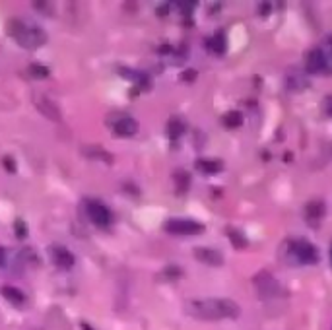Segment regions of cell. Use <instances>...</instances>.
I'll return each mask as SVG.
<instances>
[{"instance_id": "6da1fadb", "label": "cell", "mask_w": 332, "mask_h": 330, "mask_svg": "<svg viewBox=\"0 0 332 330\" xmlns=\"http://www.w3.org/2000/svg\"><path fill=\"white\" fill-rule=\"evenodd\" d=\"M187 313L200 320H222V318H239L241 307L233 299L210 297V299H192L187 303Z\"/></svg>"}, {"instance_id": "7a4b0ae2", "label": "cell", "mask_w": 332, "mask_h": 330, "mask_svg": "<svg viewBox=\"0 0 332 330\" xmlns=\"http://www.w3.org/2000/svg\"><path fill=\"white\" fill-rule=\"evenodd\" d=\"M280 256L286 264L291 266H301V264H317L318 262V251L317 247L307 239L297 241H286Z\"/></svg>"}, {"instance_id": "3957f363", "label": "cell", "mask_w": 332, "mask_h": 330, "mask_svg": "<svg viewBox=\"0 0 332 330\" xmlns=\"http://www.w3.org/2000/svg\"><path fill=\"white\" fill-rule=\"evenodd\" d=\"M8 33H10V37H14L18 41V45H22L24 49H37V47L45 45V41H47V33L41 28L28 26L22 20H10Z\"/></svg>"}, {"instance_id": "277c9868", "label": "cell", "mask_w": 332, "mask_h": 330, "mask_svg": "<svg viewBox=\"0 0 332 330\" xmlns=\"http://www.w3.org/2000/svg\"><path fill=\"white\" fill-rule=\"evenodd\" d=\"M253 284H255V289H257V293H259V297L262 301L278 299L284 293L282 284L276 280L272 274H268V272H259L253 278Z\"/></svg>"}, {"instance_id": "5b68a950", "label": "cell", "mask_w": 332, "mask_h": 330, "mask_svg": "<svg viewBox=\"0 0 332 330\" xmlns=\"http://www.w3.org/2000/svg\"><path fill=\"white\" fill-rule=\"evenodd\" d=\"M165 229L173 235H200L204 231V225L194 220H185V218H173L165 224Z\"/></svg>"}, {"instance_id": "8992f818", "label": "cell", "mask_w": 332, "mask_h": 330, "mask_svg": "<svg viewBox=\"0 0 332 330\" xmlns=\"http://www.w3.org/2000/svg\"><path fill=\"white\" fill-rule=\"evenodd\" d=\"M84 206H86V214L91 224L99 225V227H107L111 224V220H113L111 218V210L105 204H101L99 200H86Z\"/></svg>"}, {"instance_id": "52a82bcc", "label": "cell", "mask_w": 332, "mask_h": 330, "mask_svg": "<svg viewBox=\"0 0 332 330\" xmlns=\"http://www.w3.org/2000/svg\"><path fill=\"white\" fill-rule=\"evenodd\" d=\"M305 70H307L309 74L326 72V60H324V55H322L320 47H318V49H313V51L307 55V59H305Z\"/></svg>"}, {"instance_id": "ba28073f", "label": "cell", "mask_w": 332, "mask_h": 330, "mask_svg": "<svg viewBox=\"0 0 332 330\" xmlns=\"http://www.w3.org/2000/svg\"><path fill=\"white\" fill-rule=\"evenodd\" d=\"M111 126L115 130V134L119 136H134L136 130H138L136 120L132 119V117H129V115H121L119 119L111 120Z\"/></svg>"}, {"instance_id": "9c48e42d", "label": "cell", "mask_w": 332, "mask_h": 330, "mask_svg": "<svg viewBox=\"0 0 332 330\" xmlns=\"http://www.w3.org/2000/svg\"><path fill=\"white\" fill-rule=\"evenodd\" d=\"M51 258H53V262L57 264L58 268H72L74 266V255L68 251V249H64V247H58V245H53L51 247Z\"/></svg>"}, {"instance_id": "30bf717a", "label": "cell", "mask_w": 332, "mask_h": 330, "mask_svg": "<svg viewBox=\"0 0 332 330\" xmlns=\"http://www.w3.org/2000/svg\"><path fill=\"white\" fill-rule=\"evenodd\" d=\"M194 256L204 262V264H208V266H222L224 264V255L216 251V249H206V247H198V249H194Z\"/></svg>"}, {"instance_id": "8fae6325", "label": "cell", "mask_w": 332, "mask_h": 330, "mask_svg": "<svg viewBox=\"0 0 332 330\" xmlns=\"http://www.w3.org/2000/svg\"><path fill=\"white\" fill-rule=\"evenodd\" d=\"M322 216H324V204L322 202L313 200V202H309L305 206V220H307V224L311 227H317L320 224V220H322Z\"/></svg>"}, {"instance_id": "7c38bea8", "label": "cell", "mask_w": 332, "mask_h": 330, "mask_svg": "<svg viewBox=\"0 0 332 330\" xmlns=\"http://www.w3.org/2000/svg\"><path fill=\"white\" fill-rule=\"evenodd\" d=\"M35 107L43 113L47 119L51 120H60V111H58V107L51 101V99H47L43 95H39L37 99H35Z\"/></svg>"}, {"instance_id": "4fadbf2b", "label": "cell", "mask_w": 332, "mask_h": 330, "mask_svg": "<svg viewBox=\"0 0 332 330\" xmlns=\"http://www.w3.org/2000/svg\"><path fill=\"white\" fill-rule=\"evenodd\" d=\"M196 169L206 173V175H214V173H219L224 169V163L219 159H198L196 161Z\"/></svg>"}, {"instance_id": "5bb4252c", "label": "cell", "mask_w": 332, "mask_h": 330, "mask_svg": "<svg viewBox=\"0 0 332 330\" xmlns=\"http://www.w3.org/2000/svg\"><path fill=\"white\" fill-rule=\"evenodd\" d=\"M2 295L10 301V303H14V305H24V303H26V295H24L20 289L10 287V285H4V287H2Z\"/></svg>"}, {"instance_id": "9a60e30c", "label": "cell", "mask_w": 332, "mask_h": 330, "mask_svg": "<svg viewBox=\"0 0 332 330\" xmlns=\"http://www.w3.org/2000/svg\"><path fill=\"white\" fill-rule=\"evenodd\" d=\"M208 47L216 53V55H224L226 53V49H228V43H226V35L222 33V31H217L216 35L208 41Z\"/></svg>"}, {"instance_id": "2e32d148", "label": "cell", "mask_w": 332, "mask_h": 330, "mask_svg": "<svg viewBox=\"0 0 332 330\" xmlns=\"http://www.w3.org/2000/svg\"><path fill=\"white\" fill-rule=\"evenodd\" d=\"M224 124L228 128H239L243 124V115L239 111H230V113L224 115Z\"/></svg>"}, {"instance_id": "e0dca14e", "label": "cell", "mask_w": 332, "mask_h": 330, "mask_svg": "<svg viewBox=\"0 0 332 330\" xmlns=\"http://www.w3.org/2000/svg\"><path fill=\"white\" fill-rule=\"evenodd\" d=\"M167 132H169L171 138H179V136L185 132V122L175 117V119H171L169 120V124H167Z\"/></svg>"}, {"instance_id": "ac0fdd59", "label": "cell", "mask_w": 332, "mask_h": 330, "mask_svg": "<svg viewBox=\"0 0 332 330\" xmlns=\"http://www.w3.org/2000/svg\"><path fill=\"white\" fill-rule=\"evenodd\" d=\"M320 51H322L324 60H326V72L332 74V35L326 37V43H324V47H320Z\"/></svg>"}, {"instance_id": "d6986e66", "label": "cell", "mask_w": 332, "mask_h": 330, "mask_svg": "<svg viewBox=\"0 0 332 330\" xmlns=\"http://www.w3.org/2000/svg\"><path fill=\"white\" fill-rule=\"evenodd\" d=\"M228 235H230V239H231V243H233L235 249H241V247H245L247 245L245 235H241V231H237V229H228Z\"/></svg>"}, {"instance_id": "ffe728a7", "label": "cell", "mask_w": 332, "mask_h": 330, "mask_svg": "<svg viewBox=\"0 0 332 330\" xmlns=\"http://www.w3.org/2000/svg\"><path fill=\"white\" fill-rule=\"evenodd\" d=\"M29 74L33 78H47L49 76V68L47 66H39V64H31L29 66Z\"/></svg>"}, {"instance_id": "44dd1931", "label": "cell", "mask_w": 332, "mask_h": 330, "mask_svg": "<svg viewBox=\"0 0 332 330\" xmlns=\"http://www.w3.org/2000/svg\"><path fill=\"white\" fill-rule=\"evenodd\" d=\"M322 111H324V115L332 117V95H326V97H324V101H322Z\"/></svg>"}, {"instance_id": "7402d4cb", "label": "cell", "mask_w": 332, "mask_h": 330, "mask_svg": "<svg viewBox=\"0 0 332 330\" xmlns=\"http://www.w3.org/2000/svg\"><path fill=\"white\" fill-rule=\"evenodd\" d=\"M270 8H272V4H268V2H260L259 4V10L262 16H266L268 12H270Z\"/></svg>"}, {"instance_id": "603a6c76", "label": "cell", "mask_w": 332, "mask_h": 330, "mask_svg": "<svg viewBox=\"0 0 332 330\" xmlns=\"http://www.w3.org/2000/svg\"><path fill=\"white\" fill-rule=\"evenodd\" d=\"M18 227H16V231H18V235H20V237H26V233H28V231H26V225H24V222H18Z\"/></svg>"}, {"instance_id": "cb8c5ba5", "label": "cell", "mask_w": 332, "mask_h": 330, "mask_svg": "<svg viewBox=\"0 0 332 330\" xmlns=\"http://www.w3.org/2000/svg\"><path fill=\"white\" fill-rule=\"evenodd\" d=\"M6 264V253H4V249H0V266H4Z\"/></svg>"}, {"instance_id": "d4e9b609", "label": "cell", "mask_w": 332, "mask_h": 330, "mask_svg": "<svg viewBox=\"0 0 332 330\" xmlns=\"http://www.w3.org/2000/svg\"><path fill=\"white\" fill-rule=\"evenodd\" d=\"M188 74H185V80H192V78H196V72L194 70H187Z\"/></svg>"}, {"instance_id": "484cf974", "label": "cell", "mask_w": 332, "mask_h": 330, "mask_svg": "<svg viewBox=\"0 0 332 330\" xmlns=\"http://www.w3.org/2000/svg\"><path fill=\"white\" fill-rule=\"evenodd\" d=\"M330 266H332V245H330Z\"/></svg>"}]
</instances>
